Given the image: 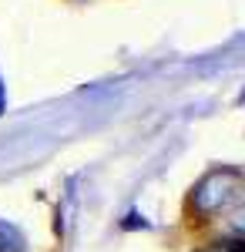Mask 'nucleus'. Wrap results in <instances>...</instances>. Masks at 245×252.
I'll return each mask as SVG.
<instances>
[{
  "mask_svg": "<svg viewBox=\"0 0 245 252\" xmlns=\"http://www.w3.org/2000/svg\"><path fill=\"white\" fill-rule=\"evenodd\" d=\"M245 192V175L239 168H215L191 189V209L198 215H215L228 209Z\"/></svg>",
  "mask_w": 245,
  "mask_h": 252,
  "instance_id": "f257e3e1",
  "label": "nucleus"
},
{
  "mask_svg": "<svg viewBox=\"0 0 245 252\" xmlns=\"http://www.w3.org/2000/svg\"><path fill=\"white\" fill-rule=\"evenodd\" d=\"M228 225H232V232L245 235V205H242V209H235V212H232V219H228Z\"/></svg>",
  "mask_w": 245,
  "mask_h": 252,
  "instance_id": "7ed1b4c3",
  "label": "nucleus"
},
{
  "mask_svg": "<svg viewBox=\"0 0 245 252\" xmlns=\"http://www.w3.org/2000/svg\"><path fill=\"white\" fill-rule=\"evenodd\" d=\"M0 252H24V235L7 222H0Z\"/></svg>",
  "mask_w": 245,
  "mask_h": 252,
  "instance_id": "f03ea898",
  "label": "nucleus"
}]
</instances>
